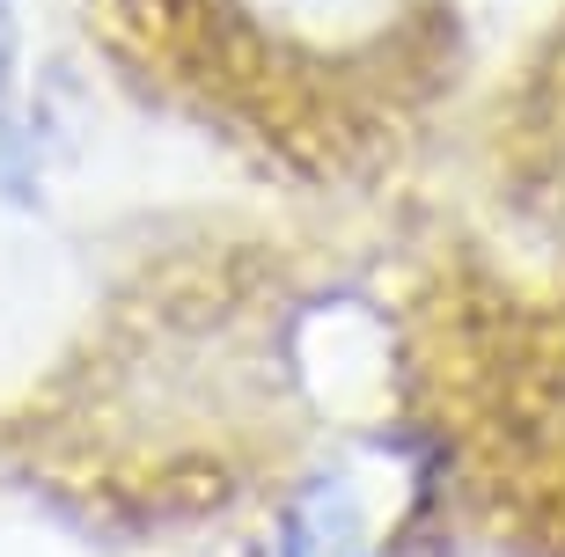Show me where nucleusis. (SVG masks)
I'll use <instances>...</instances> for the list:
<instances>
[{
	"mask_svg": "<svg viewBox=\"0 0 565 557\" xmlns=\"http://www.w3.org/2000/svg\"><path fill=\"white\" fill-rule=\"evenodd\" d=\"M279 557H367V514H360V492L345 476H316L294 499Z\"/></svg>",
	"mask_w": 565,
	"mask_h": 557,
	"instance_id": "nucleus-1",
	"label": "nucleus"
},
{
	"mask_svg": "<svg viewBox=\"0 0 565 557\" xmlns=\"http://www.w3.org/2000/svg\"><path fill=\"white\" fill-rule=\"evenodd\" d=\"M8 82H15V0H0V140H8Z\"/></svg>",
	"mask_w": 565,
	"mask_h": 557,
	"instance_id": "nucleus-2",
	"label": "nucleus"
}]
</instances>
